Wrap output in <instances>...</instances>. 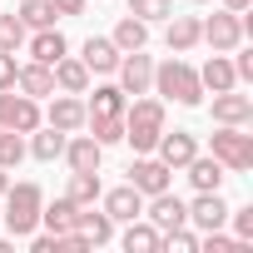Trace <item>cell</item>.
<instances>
[{
  "instance_id": "obj_16",
  "label": "cell",
  "mask_w": 253,
  "mask_h": 253,
  "mask_svg": "<svg viewBox=\"0 0 253 253\" xmlns=\"http://www.w3.org/2000/svg\"><path fill=\"white\" fill-rule=\"evenodd\" d=\"M189 223L204 228V233L223 228V223H228V204H223V194H218V189H213V194H199V199L189 204Z\"/></svg>"
},
{
  "instance_id": "obj_18",
  "label": "cell",
  "mask_w": 253,
  "mask_h": 253,
  "mask_svg": "<svg viewBox=\"0 0 253 253\" xmlns=\"http://www.w3.org/2000/svg\"><path fill=\"white\" fill-rule=\"evenodd\" d=\"M15 89L30 94V99H45V94H55V70L40 65V60H30V65L15 70Z\"/></svg>"
},
{
  "instance_id": "obj_21",
  "label": "cell",
  "mask_w": 253,
  "mask_h": 253,
  "mask_svg": "<svg viewBox=\"0 0 253 253\" xmlns=\"http://www.w3.org/2000/svg\"><path fill=\"white\" fill-rule=\"evenodd\" d=\"M25 40H30V60H40V65H55V60H65V55H70V40H65L55 25H45V30L25 35Z\"/></svg>"
},
{
  "instance_id": "obj_22",
  "label": "cell",
  "mask_w": 253,
  "mask_h": 253,
  "mask_svg": "<svg viewBox=\"0 0 253 253\" xmlns=\"http://www.w3.org/2000/svg\"><path fill=\"white\" fill-rule=\"evenodd\" d=\"M65 129H55V124H35V129H30V154L40 159V164H55L60 154H65Z\"/></svg>"
},
{
  "instance_id": "obj_30",
  "label": "cell",
  "mask_w": 253,
  "mask_h": 253,
  "mask_svg": "<svg viewBox=\"0 0 253 253\" xmlns=\"http://www.w3.org/2000/svg\"><path fill=\"white\" fill-rule=\"evenodd\" d=\"M99 194H104L99 174H75V169H70V189H65V199H70V204H80V209H84V204H94Z\"/></svg>"
},
{
  "instance_id": "obj_29",
  "label": "cell",
  "mask_w": 253,
  "mask_h": 253,
  "mask_svg": "<svg viewBox=\"0 0 253 253\" xmlns=\"http://www.w3.org/2000/svg\"><path fill=\"white\" fill-rule=\"evenodd\" d=\"M75 213H80V204L55 199V204L40 209V223H45V233H70V228H75Z\"/></svg>"
},
{
  "instance_id": "obj_23",
  "label": "cell",
  "mask_w": 253,
  "mask_h": 253,
  "mask_svg": "<svg viewBox=\"0 0 253 253\" xmlns=\"http://www.w3.org/2000/svg\"><path fill=\"white\" fill-rule=\"evenodd\" d=\"M50 70H55V89H60V94H84V89H89L84 60H70V55H65V60H55Z\"/></svg>"
},
{
  "instance_id": "obj_40",
  "label": "cell",
  "mask_w": 253,
  "mask_h": 253,
  "mask_svg": "<svg viewBox=\"0 0 253 253\" xmlns=\"http://www.w3.org/2000/svg\"><path fill=\"white\" fill-rule=\"evenodd\" d=\"M50 5H55V15H84L89 0H50Z\"/></svg>"
},
{
  "instance_id": "obj_2",
  "label": "cell",
  "mask_w": 253,
  "mask_h": 253,
  "mask_svg": "<svg viewBox=\"0 0 253 253\" xmlns=\"http://www.w3.org/2000/svg\"><path fill=\"white\" fill-rule=\"evenodd\" d=\"M164 104L174 99V104H184V109H199L204 104V84H199V70L189 65V60H164V65H154V84H149Z\"/></svg>"
},
{
  "instance_id": "obj_7",
  "label": "cell",
  "mask_w": 253,
  "mask_h": 253,
  "mask_svg": "<svg viewBox=\"0 0 253 253\" xmlns=\"http://www.w3.org/2000/svg\"><path fill=\"white\" fill-rule=\"evenodd\" d=\"M124 174H129V184H134L144 199H149V194H164V189L174 184V169H169L159 154H139L129 169H124Z\"/></svg>"
},
{
  "instance_id": "obj_13",
  "label": "cell",
  "mask_w": 253,
  "mask_h": 253,
  "mask_svg": "<svg viewBox=\"0 0 253 253\" xmlns=\"http://www.w3.org/2000/svg\"><path fill=\"white\" fill-rule=\"evenodd\" d=\"M99 199H104V213H109L114 223L144 218V194H139L134 184H119V189H109V194H99Z\"/></svg>"
},
{
  "instance_id": "obj_14",
  "label": "cell",
  "mask_w": 253,
  "mask_h": 253,
  "mask_svg": "<svg viewBox=\"0 0 253 253\" xmlns=\"http://www.w3.org/2000/svg\"><path fill=\"white\" fill-rule=\"evenodd\" d=\"M45 124H55V129H65V134H80V129H84V99H80V94H60V89H55Z\"/></svg>"
},
{
  "instance_id": "obj_37",
  "label": "cell",
  "mask_w": 253,
  "mask_h": 253,
  "mask_svg": "<svg viewBox=\"0 0 253 253\" xmlns=\"http://www.w3.org/2000/svg\"><path fill=\"white\" fill-rule=\"evenodd\" d=\"M228 218H233V233H238V243H248V238H253V204H243V209H228Z\"/></svg>"
},
{
  "instance_id": "obj_1",
  "label": "cell",
  "mask_w": 253,
  "mask_h": 253,
  "mask_svg": "<svg viewBox=\"0 0 253 253\" xmlns=\"http://www.w3.org/2000/svg\"><path fill=\"white\" fill-rule=\"evenodd\" d=\"M164 129H169L164 124V99L134 94L129 104H124V144H134V154H154Z\"/></svg>"
},
{
  "instance_id": "obj_41",
  "label": "cell",
  "mask_w": 253,
  "mask_h": 253,
  "mask_svg": "<svg viewBox=\"0 0 253 253\" xmlns=\"http://www.w3.org/2000/svg\"><path fill=\"white\" fill-rule=\"evenodd\" d=\"M233 75H238V80H253V55H238V60H233Z\"/></svg>"
},
{
  "instance_id": "obj_12",
  "label": "cell",
  "mask_w": 253,
  "mask_h": 253,
  "mask_svg": "<svg viewBox=\"0 0 253 253\" xmlns=\"http://www.w3.org/2000/svg\"><path fill=\"white\" fill-rule=\"evenodd\" d=\"M154 154H159L169 169H184V164L199 154V139H194L189 129H164V134H159V144H154Z\"/></svg>"
},
{
  "instance_id": "obj_39",
  "label": "cell",
  "mask_w": 253,
  "mask_h": 253,
  "mask_svg": "<svg viewBox=\"0 0 253 253\" xmlns=\"http://www.w3.org/2000/svg\"><path fill=\"white\" fill-rule=\"evenodd\" d=\"M30 253H60V233H35L30 238Z\"/></svg>"
},
{
  "instance_id": "obj_34",
  "label": "cell",
  "mask_w": 253,
  "mask_h": 253,
  "mask_svg": "<svg viewBox=\"0 0 253 253\" xmlns=\"http://www.w3.org/2000/svg\"><path fill=\"white\" fill-rule=\"evenodd\" d=\"M25 35H30V30H25L20 15H0V50H10V55H15V50L25 45Z\"/></svg>"
},
{
  "instance_id": "obj_38",
  "label": "cell",
  "mask_w": 253,
  "mask_h": 253,
  "mask_svg": "<svg viewBox=\"0 0 253 253\" xmlns=\"http://www.w3.org/2000/svg\"><path fill=\"white\" fill-rule=\"evenodd\" d=\"M15 70H20L15 55H10V50H0V89H10V84H15Z\"/></svg>"
},
{
  "instance_id": "obj_8",
  "label": "cell",
  "mask_w": 253,
  "mask_h": 253,
  "mask_svg": "<svg viewBox=\"0 0 253 253\" xmlns=\"http://www.w3.org/2000/svg\"><path fill=\"white\" fill-rule=\"evenodd\" d=\"M114 75H119V89H124V94H149V84H154V60H149L144 50H129V55H119Z\"/></svg>"
},
{
  "instance_id": "obj_25",
  "label": "cell",
  "mask_w": 253,
  "mask_h": 253,
  "mask_svg": "<svg viewBox=\"0 0 253 253\" xmlns=\"http://www.w3.org/2000/svg\"><path fill=\"white\" fill-rule=\"evenodd\" d=\"M84 129L94 144H124V114H84Z\"/></svg>"
},
{
  "instance_id": "obj_42",
  "label": "cell",
  "mask_w": 253,
  "mask_h": 253,
  "mask_svg": "<svg viewBox=\"0 0 253 253\" xmlns=\"http://www.w3.org/2000/svg\"><path fill=\"white\" fill-rule=\"evenodd\" d=\"M218 5H223V10H248L253 0H218Z\"/></svg>"
},
{
  "instance_id": "obj_26",
  "label": "cell",
  "mask_w": 253,
  "mask_h": 253,
  "mask_svg": "<svg viewBox=\"0 0 253 253\" xmlns=\"http://www.w3.org/2000/svg\"><path fill=\"white\" fill-rule=\"evenodd\" d=\"M114 45H119V55H129V50H144L149 45V25L139 20V15H124L119 25H114V35H109Z\"/></svg>"
},
{
  "instance_id": "obj_11",
  "label": "cell",
  "mask_w": 253,
  "mask_h": 253,
  "mask_svg": "<svg viewBox=\"0 0 253 253\" xmlns=\"http://www.w3.org/2000/svg\"><path fill=\"white\" fill-rule=\"evenodd\" d=\"M213 124H253V94H243L238 84L218 89L213 94Z\"/></svg>"
},
{
  "instance_id": "obj_17",
  "label": "cell",
  "mask_w": 253,
  "mask_h": 253,
  "mask_svg": "<svg viewBox=\"0 0 253 253\" xmlns=\"http://www.w3.org/2000/svg\"><path fill=\"white\" fill-rule=\"evenodd\" d=\"M75 233L89 243V248H99V243H109L114 238V218L104 213V209H94V204H84L80 213H75Z\"/></svg>"
},
{
  "instance_id": "obj_6",
  "label": "cell",
  "mask_w": 253,
  "mask_h": 253,
  "mask_svg": "<svg viewBox=\"0 0 253 253\" xmlns=\"http://www.w3.org/2000/svg\"><path fill=\"white\" fill-rule=\"evenodd\" d=\"M243 35H248V20H243V10H218V15H209L204 20V40L213 45V50H238L243 45Z\"/></svg>"
},
{
  "instance_id": "obj_24",
  "label": "cell",
  "mask_w": 253,
  "mask_h": 253,
  "mask_svg": "<svg viewBox=\"0 0 253 253\" xmlns=\"http://www.w3.org/2000/svg\"><path fill=\"white\" fill-rule=\"evenodd\" d=\"M199 84H204V89H213V94H218V89H233V84H238L233 60H228L223 50H213V60H204V70H199Z\"/></svg>"
},
{
  "instance_id": "obj_35",
  "label": "cell",
  "mask_w": 253,
  "mask_h": 253,
  "mask_svg": "<svg viewBox=\"0 0 253 253\" xmlns=\"http://www.w3.org/2000/svg\"><path fill=\"white\" fill-rule=\"evenodd\" d=\"M20 159H25V139L10 134V129H0V169H15Z\"/></svg>"
},
{
  "instance_id": "obj_44",
  "label": "cell",
  "mask_w": 253,
  "mask_h": 253,
  "mask_svg": "<svg viewBox=\"0 0 253 253\" xmlns=\"http://www.w3.org/2000/svg\"><path fill=\"white\" fill-rule=\"evenodd\" d=\"M194 5H204V0H194Z\"/></svg>"
},
{
  "instance_id": "obj_32",
  "label": "cell",
  "mask_w": 253,
  "mask_h": 253,
  "mask_svg": "<svg viewBox=\"0 0 253 253\" xmlns=\"http://www.w3.org/2000/svg\"><path fill=\"white\" fill-rule=\"evenodd\" d=\"M159 248H169V253H199V233H189L184 223L179 228H164L159 233Z\"/></svg>"
},
{
  "instance_id": "obj_15",
  "label": "cell",
  "mask_w": 253,
  "mask_h": 253,
  "mask_svg": "<svg viewBox=\"0 0 253 253\" xmlns=\"http://www.w3.org/2000/svg\"><path fill=\"white\" fill-rule=\"evenodd\" d=\"M80 60H84L89 75H114V65H119V45H114L109 35H89V40L80 45Z\"/></svg>"
},
{
  "instance_id": "obj_10",
  "label": "cell",
  "mask_w": 253,
  "mask_h": 253,
  "mask_svg": "<svg viewBox=\"0 0 253 253\" xmlns=\"http://www.w3.org/2000/svg\"><path fill=\"white\" fill-rule=\"evenodd\" d=\"M199 40H204V20H199V15H169V20H164V45H169V55H189Z\"/></svg>"
},
{
  "instance_id": "obj_9",
  "label": "cell",
  "mask_w": 253,
  "mask_h": 253,
  "mask_svg": "<svg viewBox=\"0 0 253 253\" xmlns=\"http://www.w3.org/2000/svg\"><path fill=\"white\" fill-rule=\"evenodd\" d=\"M144 218H149V223L164 233V228L189 223V204H184L179 194H169V189H164V194H149V199H144Z\"/></svg>"
},
{
  "instance_id": "obj_27",
  "label": "cell",
  "mask_w": 253,
  "mask_h": 253,
  "mask_svg": "<svg viewBox=\"0 0 253 253\" xmlns=\"http://www.w3.org/2000/svg\"><path fill=\"white\" fill-rule=\"evenodd\" d=\"M84 94H89V89H84ZM124 104H129V94H124L119 84H94L84 114H124Z\"/></svg>"
},
{
  "instance_id": "obj_4",
  "label": "cell",
  "mask_w": 253,
  "mask_h": 253,
  "mask_svg": "<svg viewBox=\"0 0 253 253\" xmlns=\"http://www.w3.org/2000/svg\"><path fill=\"white\" fill-rule=\"evenodd\" d=\"M209 154H213L228 174L253 169V134H248V124H218L213 139H209Z\"/></svg>"
},
{
  "instance_id": "obj_28",
  "label": "cell",
  "mask_w": 253,
  "mask_h": 253,
  "mask_svg": "<svg viewBox=\"0 0 253 253\" xmlns=\"http://www.w3.org/2000/svg\"><path fill=\"white\" fill-rule=\"evenodd\" d=\"M124 253H159V228L154 223H139V218H129V228H124Z\"/></svg>"
},
{
  "instance_id": "obj_20",
  "label": "cell",
  "mask_w": 253,
  "mask_h": 253,
  "mask_svg": "<svg viewBox=\"0 0 253 253\" xmlns=\"http://www.w3.org/2000/svg\"><path fill=\"white\" fill-rule=\"evenodd\" d=\"M184 169H189V184H194L199 194H213V189H223V179H228V169H223L213 154H194Z\"/></svg>"
},
{
  "instance_id": "obj_5",
  "label": "cell",
  "mask_w": 253,
  "mask_h": 253,
  "mask_svg": "<svg viewBox=\"0 0 253 253\" xmlns=\"http://www.w3.org/2000/svg\"><path fill=\"white\" fill-rule=\"evenodd\" d=\"M40 124V104L30 99V94H15V84L10 89H0V129H10V134H30Z\"/></svg>"
},
{
  "instance_id": "obj_3",
  "label": "cell",
  "mask_w": 253,
  "mask_h": 253,
  "mask_svg": "<svg viewBox=\"0 0 253 253\" xmlns=\"http://www.w3.org/2000/svg\"><path fill=\"white\" fill-rule=\"evenodd\" d=\"M5 213H0V223H5L15 238H30L35 228H40V209H45V189L35 184V179H20V184H10L5 194Z\"/></svg>"
},
{
  "instance_id": "obj_43",
  "label": "cell",
  "mask_w": 253,
  "mask_h": 253,
  "mask_svg": "<svg viewBox=\"0 0 253 253\" xmlns=\"http://www.w3.org/2000/svg\"><path fill=\"white\" fill-rule=\"evenodd\" d=\"M5 189H10V179H5V169H0V194H5Z\"/></svg>"
},
{
  "instance_id": "obj_33",
  "label": "cell",
  "mask_w": 253,
  "mask_h": 253,
  "mask_svg": "<svg viewBox=\"0 0 253 253\" xmlns=\"http://www.w3.org/2000/svg\"><path fill=\"white\" fill-rule=\"evenodd\" d=\"M129 15H139L144 25L169 20V15H174V0H129Z\"/></svg>"
},
{
  "instance_id": "obj_31",
  "label": "cell",
  "mask_w": 253,
  "mask_h": 253,
  "mask_svg": "<svg viewBox=\"0 0 253 253\" xmlns=\"http://www.w3.org/2000/svg\"><path fill=\"white\" fill-rule=\"evenodd\" d=\"M20 20H25V30H45V25H55L60 15H55V5H50V0H25V5L15 10Z\"/></svg>"
},
{
  "instance_id": "obj_36",
  "label": "cell",
  "mask_w": 253,
  "mask_h": 253,
  "mask_svg": "<svg viewBox=\"0 0 253 253\" xmlns=\"http://www.w3.org/2000/svg\"><path fill=\"white\" fill-rule=\"evenodd\" d=\"M199 248H209V253H243L248 243H238V238H223V233L213 228V233H204V238H199Z\"/></svg>"
},
{
  "instance_id": "obj_19",
  "label": "cell",
  "mask_w": 253,
  "mask_h": 253,
  "mask_svg": "<svg viewBox=\"0 0 253 253\" xmlns=\"http://www.w3.org/2000/svg\"><path fill=\"white\" fill-rule=\"evenodd\" d=\"M65 159H70V169H75V174H99L104 144H94L89 134H75V139H65Z\"/></svg>"
}]
</instances>
